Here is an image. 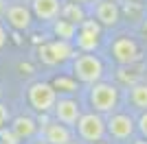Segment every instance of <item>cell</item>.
<instances>
[{
	"label": "cell",
	"mask_w": 147,
	"mask_h": 144,
	"mask_svg": "<svg viewBox=\"0 0 147 144\" xmlns=\"http://www.w3.org/2000/svg\"><path fill=\"white\" fill-rule=\"evenodd\" d=\"M73 74L79 83L92 85L103 79V61L92 53H81L73 57Z\"/></svg>",
	"instance_id": "1"
},
{
	"label": "cell",
	"mask_w": 147,
	"mask_h": 144,
	"mask_svg": "<svg viewBox=\"0 0 147 144\" xmlns=\"http://www.w3.org/2000/svg\"><path fill=\"white\" fill-rule=\"evenodd\" d=\"M88 101H90V107L94 111H99V114H112L119 105V87L112 83L97 81L90 87Z\"/></svg>",
	"instance_id": "2"
},
{
	"label": "cell",
	"mask_w": 147,
	"mask_h": 144,
	"mask_svg": "<svg viewBox=\"0 0 147 144\" xmlns=\"http://www.w3.org/2000/svg\"><path fill=\"white\" fill-rule=\"evenodd\" d=\"M26 101L35 111L49 114V111H53L57 103V90L53 87V83H44V81L31 83L29 90H26Z\"/></svg>",
	"instance_id": "3"
},
{
	"label": "cell",
	"mask_w": 147,
	"mask_h": 144,
	"mask_svg": "<svg viewBox=\"0 0 147 144\" xmlns=\"http://www.w3.org/2000/svg\"><path fill=\"white\" fill-rule=\"evenodd\" d=\"M77 133L84 142H97V140H103L105 133H108V127H105V120L99 116V111H88V114H81L77 120Z\"/></svg>",
	"instance_id": "4"
},
{
	"label": "cell",
	"mask_w": 147,
	"mask_h": 144,
	"mask_svg": "<svg viewBox=\"0 0 147 144\" xmlns=\"http://www.w3.org/2000/svg\"><path fill=\"white\" fill-rule=\"evenodd\" d=\"M75 44L81 53H94L101 44V24L99 20H84L75 35Z\"/></svg>",
	"instance_id": "5"
},
{
	"label": "cell",
	"mask_w": 147,
	"mask_h": 144,
	"mask_svg": "<svg viewBox=\"0 0 147 144\" xmlns=\"http://www.w3.org/2000/svg\"><path fill=\"white\" fill-rule=\"evenodd\" d=\"M112 59L117 61L119 66H127V63H136L143 59L141 46L127 35H121L112 42Z\"/></svg>",
	"instance_id": "6"
},
{
	"label": "cell",
	"mask_w": 147,
	"mask_h": 144,
	"mask_svg": "<svg viewBox=\"0 0 147 144\" xmlns=\"http://www.w3.org/2000/svg\"><path fill=\"white\" fill-rule=\"evenodd\" d=\"M105 127H108V135L114 140H129L136 131V122L132 116L127 114H112L110 118L105 120Z\"/></svg>",
	"instance_id": "7"
},
{
	"label": "cell",
	"mask_w": 147,
	"mask_h": 144,
	"mask_svg": "<svg viewBox=\"0 0 147 144\" xmlns=\"http://www.w3.org/2000/svg\"><path fill=\"white\" fill-rule=\"evenodd\" d=\"M5 20L16 31H29L33 24V11H31V7L22 5V2H13V5L5 7Z\"/></svg>",
	"instance_id": "8"
},
{
	"label": "cell",
	"mask_w": 147,
	"mask_h": 144,
	"mask_svg": "<svg viewBox=\"0 0 147 144\" xmlns=\"http://www.w3.org/2000/svg\"><path fill=\"white\" fill-rule=\"evenodd\" d=\"M94 18L101 26H117L121 22V5L114 0H97L94 2Z\"/></svg>",
	"instance_id": "9"
},
{
	"label": "cell",
	"mask_w": 147,
	"mask_h": 144,
	"mask_svg": "<svg viewBox=\"0 0 147 144\" xmlns=\"http://www.w3.org/2000/svg\"><path fill=\"white\" fill-rule=\"evenodd\" d=\"M53 114H55V118L59 122H64L68 127H75L81 116V109L75 98H57L55 107H53Z\"/></svg>",
	"instance_id": "10"
},
{
	"label": "cell",
	"mask_w": 147,
	"mask_h": 144,
	"mask_svg": "<svg viewBox=\"0 0 147 144\" xmlns=\"http://www.w3.org/2000/svg\"><path fill=\"white\" fill-rule=\"evenodd\" d=\"M61 0H31V11L42 22H55L59 18Z\"/></svg>",
	"instance_id": "11"
},
{
	"label": "cell",
	"mask_w": 147,
	"mask_h": 144,
	"mask_svg": "<svg viewBox=\"0 0 147 144\" xmlns=\"http://www.w3.org/2000/svg\"><path fill=\"white\" fill-rule=\"evenodd\" d=\"M44 133V140L49 144H68L73 142V133H70V129H68V125H64V122H46L42 129Z\"/></svg>",
	"instance_id": "12"
},
{
	"label": "cell",
	"mask_w": 147,
	"mask_h": 144,
	"mask_svg": "<svg viewBox=\"0 0 147 144\" xmlns=\"http://www.w3.org/2000/svg\"><path fill=\"white\" fill-rule=\"evenodd\" d=\"M11 129L20 140H29V138L35 135L37 125H35V120L29 118V116H18V118L11 120Z\"/></svg>",
	"instance_id": "13"
},
{
	"label": "cell",
	"mask_w": 147,
	"mask_h": 144,
	"mask_svg": "<svg viewBox=\"0 0 147 144\" xmlns=\"http://www.w3.org/2000/svg\"><path fill=\"white\" fill-rule=\"evenodd\" d=\"M141 70H145V68L141 66V61H136V63H127V66L119 68L117 77H119V81H121L123 85H127V87H129V85L143 81V72Z\"/></svg>",
	"instance_id": "14"
},
{
	"label": "cell",
	"mask_w": 147,
	"mask_h": 144,
	"mask_svg": "<svg viewBox=\"0 0 147 144\" xmlns=\"http://www.w3.org/2000/svg\"><path fill=\"white\" fill-rule=\"evenodd\" d=\"M121 15L134 24L145 22V2H136V0H121Z\"/></svg>",
	"instance_id": "15"
},
{
	"label": "cell",
	"mask_w": 147,
	"mask_h": 144,
	"mask_svg": "<svg viewBox=\"0 0 147 144\" xmlns=\"http://www.w3.org/2000/svg\"><path fill=\"white\" fill-rule=\"evenodd\" d=\"M129 105L134 109H141V111H145L147 109V81H138V83L129 85Z\"/></svg>",
	"instance_id": "16"
},
{
	"label": "cell",
	"mask_w": 147,
	"mask_h": 144,
	"mask_svg": "<svg viewBox=\"0 0 147 144\" xmlns=\"http://www.w3.org/2000/svg\"><path fill=\"white\" fill-rule=\"evenodd\" d=\"M59 18L68 20V22H73L79 26L84 20H86V11H84V7L79 5V2H73V0H68V2H64L59 9Z\"/></svg>",
	"instance_id": "17"
},
{
	"label": "cell",
	"mask_w": 147,
	"mask_h": 144,
	"mask_svg": "<svg viewBox=\"0 0 147 144\" xmlns=\"http://www.w3.org/2000/svg\"><path fill=\"white\" fill-rule=\"evenodd\" d=\"M49 48L51 53H53V57H55L57 63H64V61L73 59L75 55V46L70 42H66V39H55V42H49Z\"/></svg>",
	"instance_id": "18"
},
{
	"label": "cell",
	"mask_w": 147,
	"mask_h": 144,
	"mask_svg": "<svg viewBox=\"0 0 147 144\" xmlns=\"http://www.w3.org/2000/svg\"><path fill=\"white\" fill-rule=\"evenodd\" d=\"M79 26L73 22H68L64 18H57L53 22V33L57 35V39H66V42H75V35H77Z\"/></svg>",
	"instance_id": "19"
},
{
	"label": "cell",
	"mask_w": 147,
	"mask_h": 144,
	"mask_svg": "<svg viewBox=\"0 0 147 144\" xmlns=\"http://www.w3.org/2000/svg\"><path fill=\"white\" fill-rule=\"evenodd\" d=\"M53 87H55L57 92L75 94L79 85H77V79H73V77H57V79H53Z\"/></svg>",
	"instance_id": "20"
},
{
	"label": "cell",
	"mask_w": 147,
	"mask_h": 144,
	"mask_svg": "<svg viewBox=\"0 0 147 144\" xmlns=\"http://www.w3.org/2000/svg\"><path fill=\"white\" fill-rule=\"evenodd\" d=\"M37 55H40L42 63H46V66H57V61H55V57H53V53H51L49 44H42V46L37 48Z\"/></svg>",
	"instance_id": "21"
},
{
	"label": "cell",
	"mask_w": 147,
	"mask_h": 144,
	"mask_svg": "<svg viewBox=\"0 0 147 144\" xmlns=\"http://www.w3.org/2000/svg\"><path fill=\"white\" fill-rule=\"evenodd\" d=\"M0 140H2V144H20V138L13 133L11 127H9V129L5 127V129L0 131Z\"/></svg>",
	"instance_id": "22"
},
{
	"label": "cell",
	"mask_w": 147,
	"mask_h": 144,
	"mask_svg": "<svg viewBox=\"0 0 147 144\" xmlns=\"http://www.w3.org/2000/svg\"><path fill=\"white\" fill-rule=\"evenodd\" d=\"M136 129L141 131L143 138H147V109L141 114V118H138V122H136Z\"/></svg>",
	"instance_id": "23"
},
{
	"label": "cell",
	"mask_w": 147,
	"mask_h": 144,
	"mask_svg": "<svg viewBox=\"0 0 147 144\" xmlns=\"http://www.w3.org/2000/svg\"><path fill=\"white\" fill-rule=\"evenodd\" d=\"M7 118H9V114H7V109L0 105V131L5 129V122H7Z\"/></svg>",
	"instance_id": "24"
},
{
	"label": "cell",
	"mask_w": 147,
	"mask_h": 144,
	"mask_svg": "<svg viewBox=\"0 0 147 144\" xmlns=\"http://www.w3.org/2000/svg\"><path fill=\"white\" fill-rule=\"evenodd\" d=\"M7 46V31H5V26L0 24V50Z\"/></svg>",
	"instance_id": "25"
},
{
	"label": "cell",
	"mask_w": 147,
	"mask_h": 144,
	"mask_svg": "<svg viewBox=\"0 0 147 144\" xmlns=\"http://www.w3.org/2000/svg\"><path fill=\"white\" fill-rule=\"evenodd\" d=\"M132 144H147V138H138V140H134Z\"/></svg>",
	"instance_id": "26"
},
{
	"label": "cell",
	"mask_w": 147,
	"mask_h": 144,
	"mask_svg": "<svg viewBox=\"0 0 147 144\" xmlns=\"http://www.w3.org/2000/svg\"><path fill=\"white\" fill-rule=\"evenodd\" d=\"M73 2H79V5H86V2H92V0H73Z\"/></svg>",
	"instance_id": "27"
},
{
	"label": "cell",
	"mask_w": 147,
	"mask_h": 144,
	"mask_svg": "<svg viewBox=\"0 0 147 144\" xmlns=\"http://www.w3.org/2000/svg\"><path fill=\"white\" fill-rule=\"evenodd\" d=\"M33 144H49L46 140H37V142H33Z\"/></svg>",
	"instance_id": "28"
},
{
	"label": "cell",
	"mask_w": 147,
	"mask_h": 144,
	"mask_svg": "<svg viewBox=\"0 0 147 144\" xmlns=\"http://www.w3.org/2000/svg\"><path fill=\"white\" fill-rule=\"evenodd\" d=\"M92 144H110V142H103V140H97V142H92Z\"/></svg>",
	"instance_id": "29"
},
{
	"label": "cell",
	"mask_w": 147,
	"mask_h": 144,
	"mask_svg": "<svg viewBox=\"0 0 147 144\" xmlns=\"http://www.w3.org/2000/svg\"><path fill=\"white\" fill-rule=\"evenodd\" d=\"M68 144H81V142H68Z\"/></svg>",
	"instance_id": "30"
},
{
	"label": "cell",
	"mask_w": 147,
	"mask_h": 144,
	"mask_svg": "<svg viewBox=\"0 0 147 144\" xmlns=\"http://www.w3.org/2000/svg\"><path fill=\"white\" fill-rule=\"evenodd\" d=\"M136 2H145V0H136Z\"/></svg>",
	"instance_id": "31"
},
{
	"label": "cell",
	"mask_w": 147,
	"mask_h": 144,
	"mask_svg": "<svg viewBox=\"0 0 147 144\" xmlns=\"http://www.w3.org/2000/svg\"><path fill=\"white\" fill-rule=\"evenodd\" d=\"M114 2H121V0H114Z\"/></svg>",
	"instance_id": "32"
}]
</instances>
